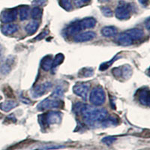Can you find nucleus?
Here are the masks:
<instances>
[{
    "instance_id": "nucleus-1",
    "label": "nucleus",
    "mask_w": 150,
    "mask_h": 150,
    "mask_svg": "<svg viewBox=\"0 0 150 150\" xmlns=\"http://www.w3.org/2000/svg\"><path fill=\"white\" fill-rule=\"evenodd\" d=\"M80 105L77 111L82 115L86 122L89 125L104 121L108 116V111L104 108H98L83 104H80Z\"/></svg>"
},
{
    "instance_id": "nucleus-2",
    "label": "nucleus",
    "mask_w": 150,
    "mask_h": 150,
    "mask_svg": "<svg viewBox=\"0 0 150 150\" xmlns=\"http://www.w3.org/2000/svg\"><path fill=\"white\" fill-rule=\"evenodd\" d=\"M106 94L104 89L101 86L95 87L90 92L89 101L94 106H101L104 103Z\"/></svg>"
},
{
    "instance_id": "nucleus-3",
    "label": "nucleus",
    "mask_w": 150,
    "mask_h": 150,
    "mask_svg": "<svg viewBox=\"0 0 150 150\" xmlns=\"http://www.w3.org/2000/svg\"><path fill=\"white\" fill-rule=\"evenodd\" d=\"M62 115L58 112H50L41 116L40 120L43 126H48L50 125L59 123L61 121Z\"/></svg>"
},
{
    "instance_id": "nucleus-4",
    "label": "nucleus",
    "mask_w": 150,
    "mask_h": 150,
    "mask_svg": "<svg viewBox=\"0 0 150 150\" xmlns=\"http://www.w3.org/2000/svg\"><path fill=\"white\" fill-rule=\"evenodd\" d=\"M131 5L124 1L120 2L116 9V17L119 20H127L131 17Z\"/></svg>"
},
{
    "instance_id": "nucleus-5",
    "label": "nucleus",
    "mask_w": 150,
    "mask_h": 150,
    "mask_svg": "<svg viewBox=\"0 0 150 150\" xmlns=\"http://www.w3.org/2000/svg\"><path fill=\"white\" fill-rule=\"evenodd\" d=\"M63 105V102L61 100H59L57 98H53L52 99L47 98L41 101L38 105V109L41 111L50 109H57V108H60Z\"/></svg>"
},
{
    "instance_id": "nucleus-6",
    "label": "nucleus",
    "mask_w": 150,
    "mask_h": 150,
    "mask_svg": "<svg viewBox=\"0 0 150 150\" xmlns=\"http://www.w3.org/2000/svg\"><path fill=\"white\" fill-rule=\"evenodd\" d=\"M112 73L116 78H122L124 80H128L130 78L132 74V71L129 65H122L112 69Z\"/></svg>"
},
{
    "instance_id": "nucleus-7",
    "label": "nucleus",
    "mask_w": 150,
    "mask_h": 150,
    "mask_svg": "<svg viewBox=\"0 0 150 150\" xmlns=\"http://www.w3.org/2000/svg\"><path fill=\"white\" fill-rule=\"evenodd\" d=\"M89 88L90 84L88 83H78L74 86L73 92L76 96L86 100L89 94Z\"/></svg>"
},
{
    "instance_id": "nucleus-8",
    "label": "nucleus",
    "mask_w": 150,
    "mask_h": 150,
    "mask_svg": "<svg viewBox=\"0 0 150 150\" xmlns=\"http://www.w3.org/2000/svg\"><path fill=\"white\" fill-rule=\"evenodd\" d=\"M18 11L16 8L6 9L1 13L0 20L4 23H10L17 19Z\"/></svg>"
},
{
    "instance_id": "nucleus-9",
    "label": "nucleus",
    "mask_w": 150,
    "mask_h": 150,
    "mask_svg": "<svg viewBox=\"0 0 150 150\" xmlns=\"http://www.w3.org/2000/svg\"><path fill=\"white\" fill-rule=\"evenodd\" d=\"M51 87L52 83L50 82H45L42 84H40V85L37 86L35 88H34L33 92H32V96L34 98L41 97L43 95H45V92L49 90Z\"/></svg>"
},
{
    "instance_id": "nucleus-10",
    "label": "nucleus",
    "mask_w": 150,
    "mask_h": 150,
    "mask_svg": "<svg viewBox=\"0 0 150 150\" xmlns=\"http://www.w3.org/2000/svg\"><path fill=\"white\" fill-rule=\"evenodd\" d=\"M96 37V34L92 31H88L85 33H78L76 34L74 39L77 42H84V41H89L94 39Z\"/></svg>"
},
{
    "instance_id": "nucleus-11",
    "label": "nucleus",
    "mask_w": 150,
    "mask_h": 150,
    "mask_svg": "<svg viewBox=\"0 0 150 150\" xmlns=\"http://www.w3.org/2000/svg\"><path fill=\"white\" fill-rule=\"evenodd\" d=\"M78 24L81 30L93 28L96 25V20L93 17H86L81 21H78Z\"/></svg>"
},
{
    "instance_id": "nucleus-12",
    "label": "nucleus",
    "mask_w": 150,
    "mask_h": 150,
    "mask_svg": "<svg viewBox=\"0 0 150 150\" xmlns=\"http://www.w3.org/2000/svg\"><path fill=\"white\" fill-rule=\"evenodd\" d=\"M139 101L143 105H149V89H143L138 92Z\"/></svg>"
},
{
    "instance_id": "nucleus-13",
    "label": "nucleus",
    "mask_w": 150,
    "mask_h": 150,
    "mask_svg": "<svg viewBox=\"0 0 150 150\" xmlns=\"http://www.w3.org/2000/svg\"><path fill=\"white\" fill-rule=\"evenodd\" d=\"M117 41L119 45H122V46H130L134 42L133 40L131 39V38L126 32L122 33L118 36Z\"/></svg>"
},
{
    "instance_id": "nucleus-14",
    "label": "nucleus",
    "mask_w": 150,
    "mask_h": 150,
    "mask_svg": "<svg viewBox=\"0 0 150 150\" xmlns=\"http://www.w3.org/2000/svg\"><path fill=\"white\" fill-rule=\"evenodd\" d=\"M126 33L129 35V36L131 38V39L133 40V41H138L144 36V32L142 29H137V28L128 29V31H126Z\"/></svg>"
},
{
    "instance_id": "nucleus-15",
    "label": "nucleus",
    "mask_w": 150,
    "mask_h": 150,
    "mask_svg": "<svg viewBox=\"0 0 150 150\" xmlns=\"http://www.w3.org/2000/svg\"><path fill=\"white\" fill-rule=\"evenodd\" d=\"M2 33L5 35H9L15 33L18 30V26L14 23H6L2 26Z\"/></svg>"
},
{
    "instance_id": "nucleus-16",
    "label": "nucleus",
    "mask_w": 150,
    "mask_h": 150,
    "mask_svg": "<svg viewBox=\"0 0 150 150\" xmlns=\"http://www.w3.org/2000/svg\"><path fill=\"white\" fill-rule=\"evenodd\" d=\"M52 65H53V59L50 56H47L43 58L41 62V66L42 69L45 71L51 70Z\"/></svg>"
},
{
    "instance_id": "nucleus-17",
    "label": "nucleus",
    "mask_w": 150,
    "mask_h": 150,
    "mask_svg": "<svg viewBox=\"0 0 150 150\" xmlns=\"http://www.w3.org/2000/svg\"><path fill=\"white\" fill-rule=\"evenodd\" d=\"M17 106V103L14 101H6L0 104V109L4 112H8Z\"/></svg>"
},
{
    "instance_id": "nucleus-18",
    "label": "nucleus",
    "mask_w": 150,
    "mask_h": 150,
    "mask_svg": "<svg viewBox=\"0 0 150 150\" xmlns=\"http://www.w3.org/2000/svg\"><path fill=\"white\" fill-rule=\"evenodd\" d=\"M101 32L104 37H112L117 34V29L113 26H105L101 29Z\"/></svg>"
},
{
    "instance_id": "nucleus-19",
    "label": "nucleus",
    "mask_w": 150,
    "mask_h": 150,
    "mask_svg": "<svg viewBox=\"0 0 150 150\" xmlns=\"http://www.w3.org/2000/svg\"><path fill=\"white\" fill-rule=\"evenodd\" d=\"M39 27V22L38 21H33L30 22L29 23L27 24V26H26V33L29 35H33L36 33V31L38 30Z\"/></svg>"
},
{
    "instance_id": "nucleus-20",
    "label": "nucleus",
    "mask_w": 150,
    "mask_h": 150,
    "mask_svg": "<svg viewBox=\"0 0 150 150\" xmlns=\"http://www.w3.org/2000/svg\"><path fill=\"white\" fill-rule=\"evenodd\" d=\"M30 10L28 6H23L19 9V16L21 21H26L29 18Z\"/></svg>"
},
{
    "instance_id": "nucleus-21",
    "label": "nucleus",
    "mask_w": 150,
    "mask_h": 150,
    "mask_svg": "<svg viewBox=\"0 0 150 150\" xmlns=\"http://www.w3.org/2000/svg\"><path fill=\"white\" fill-rule=\"evenodd\" d=\"M64 59H65V56L62 53H58L55 56L54 59H53V65H52V70H54L56 69L59 65H61L64 61Z\"/></svg>"
},
{
    "instance_id": "nucleus-22",
    "label": "nucleus",
    "mask_w": 150,
    "mask_h": 150,
    "mask_svg": "<svg viewBox=\"0 0 150 150\" xmlns=\"http://www.w3.org/2000/svg\"><path fill=\"white\" fill-rule=\"evenodd\" d=\"M94 74V71L91 68H83L79 71L78 77H92Z\"/></svg>"
},
{
    "instance_id": "nucleus-23",
    "label": "nucleus",
    "mask_w": 150,
    "mask_h": 150,
    "mask_svg": "<svg viewBox=\"0 0 150 150\" xmlns=\"http://www.w3.org/2000/svg\"><path fill=\"white\" fill-rule=\"evenodd\" d=\"M64 95V88L62 87V86H58L56 87V89H54V91L53 92L51 95V98H57L59 99L61 98H62Z\"/></svg>"
},
{
    "instance_id": "nucleus-24",
    "label": "nucleus",
    "mask_w": 150,
    "mask_h": 150,
    "mask_svg": "<svg viewBox=\"0 0 150 150\" xmlns=\"http://www.w3.org/2000/svg\"><path fill=\"white\" fill-rule=\"evenodd\" d=\"M42 13V10L39 7H35L31 11V16H32V18L35 20V21H38V20L41 18Z\"/></svg>"
},
{
    "instance_id": "nucleus-25",
    "label": "nucleus",
    "mask_w": 150,
    "mask_h": 150,
    "mask_svg": "<svg viewBox=\"0 0 150 150\" xmlns=\"http://www.w3.org/2000/svg\"><path fill=\"white\" fill-rule=\"evenodd\" d=\"M33 143V140H26V141H23L21 143H17L16 145L10 147L9 149H8V150H14V149H22L23 147H26L27 146H29V144Z\"/></svg>"
},
{
    "instance_id": "nucleus-26",
    "label": "nucleus",
    "mask_w": 150,
    "mask_h": 150,
    "mask_svg": "<svg viewBox=\"0 0 150 150\" xmlns=\"http://www.w3.org/2000/svg\"><path fill=\"white\" fill-rule=\"evenodd\" d=\"M11 64H12V60L11 59H8L5 63L2 65V68H1V71L3 74H6L8 73L11 69Z\"/></svg>"
},
{
    "instance_id": "nucleus-27",
    "label": "nucleus",
    "mask_w": 150,
    "mask_h": 150,
    "mask_svg": "<svg viewBox=\"0 0 150 150\" xmlns=\"http://www.w3.org/2000/svg\"><path fill=\"white\" fill-rule=\"evenodd\" d=\"M59 5L66 11H70L72 8L71 0H59Z\"/></svg>"
},
{
    "instance_id": "nucleus-28",
    "label": "nucleus",
    "mask_w": 150,
    "mask_h": 150,
    "mask_svg": "<svg viewBox=\"0 0 150 150\" xmlns=\"http://www.w3.org/2000/svg\"><path fill=\"white\" fill-rule=\"evenodd\" d=\"M118 59H119V56L117 55V56H115L114 58L112 59H111L110 62H104V63L101 64V66H100V70L101 71L107 70V69H108V68H109V67L110 66V65H112L113 62H116Z\"/></svg>"
},
{
    "instance_id": "nucleus-29",
    "label": "nucleus",
    "mask_w": 150,
    "mask_h": 150,
    "mask_svg": "<svg viewBox=\"0 0 150 150\" xmlns=\"http://www.w3.org/2000/svg\"><path fill=\"white\" fill-rule=\"evenodd\" d=\"M116 140V137H112V136H108V137H105L104 138L102 139V143H104V144L106 145H112V143H114Z\"/></svg>"
},
{
    "instance_id": "nucleus-30",
    "label": "nucleus",
    "mask_w": 150,
    "mask_h": 150,
    "mask_svg": "<svg viewBox=\"0 0 150 150\" xmlns=\"http://www.w3.org/2000/svg\"><path fill=\"white\" fill-rule=\"evenodd\" d=\"M64 146L61 145H51V146H43L41 148L38 149L37 150H49V149H57L63 148Z\"/></svg>"
},
{
    "instance_id": "nucleus-31",
    "label": "nucleus",
    "mask_w": 150,
    "mask_h": 150,
    "mask_svg": "<svg viewBox=\"0 0 150 150\" xmlns=\"http://www.w3.org/2000/svg\"><path fill=\"white\" fill-rule=\"evenodd\" d=\"M101 12L105 17H111L112 16V11L111 9L108 7H102L101 8Z\"/></svg>"
},
{
    "instance_id": "nucleus-32",
    "label": "nucleus",
    "mask_w": 150,
    "mask_h": 150,
    "mask_svg": "<svg viewBox=\"0 0 150 150\" xmlns=\"http://www.w3.org/2000/svg\"><path fill=\"white\" fill-rule=\"evenodd\" d=\"M91 0H74V3L77 7H81V6L86 5Z\"/></svg>"
},
{
    "instance_id": "nucleus-33",
    "label": "nucleus",
    "mask_w": 150,
    "mask_h": 150,
    "mask_svg": "<svg viewBox=\"0 0 150 150\" xmlns=\"http://www.w3.org/2000/svg\"><path fill=\"white\" fill-rule=\"evenodd\" d=\"M48 33H49V32H48V30L43 31L42 33H40V35H38L34 40H35V41H40V40H42L43 38H45L47 35Z\"/></svg>"
},
{
    "instance_id": "nucleus-34",
    "label": "nucleus",
    "mask_w": 150,
    "mask_h": 150,
    "mask_svg": "<svg viewBox=\"0 0 150 150\" xmlns=\"http://www.w3.org/2000/svg\"><path fill=\"white\" fill-rule=\"evenodd\" d=\"M47 0H33V3L38 6H42V5H46Z\"/></svg>"
},
{
    "instance_id": "nucleus-35",
    "label": "nucleus",
    "mask_w": 150,
    "mask_h": 150,
    "mask_svg": "<svg viewBox=\"0 0 150 150\" xmlns=\"http://www.w3.org/2000/svg\"><path fill=\"white\" fill-rule=\"evenodd\" d=\"M139 2L143 6H148L149 3V0H139Z\"/></svg>"
},
{
    "instance_id": "nucleus-36",
    "label": "nucleus",
    "mask_w": 150,
    "mask_h": 150,
    "mask_svg": "<svg viewBox=\"0 0 150 150\" xmlns=\"http://www.w3.org/2000/svg\"><path fill=\"white\" fill-rule=\"evenodd\" d=\"M149 18L147 19V21H146V28L147 29H149Z\"/></svg>"
},
{
    "instance_id": "nucleus-37",
    "label": "nucleus",
    "mask_w": 150,
    "mask_h": 150,
    "mask_svg": "<svg viewBox=\"0 0 150 150\" xmlns=\"http://www.w3.org/2000/svg\"><path fill=\"white\" fill-rule=\"evenodd\" d=\"M100 2H109L110 0H98Z\"/></svg>"
}]
</instances>
